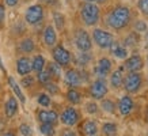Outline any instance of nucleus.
<instances>
[{"instance_id": "obj_1", "label": "nucleus", "mask_w": 148, "mask_h": 136, "mask_svg": "<svg viewBox=\"0 0 148 136\" xmlns=\"http://www.w3.org/2000/svg\"><path fill=\"white\" fill-rule=\"evenodd\" d=\"M132 21V12L126 5H117L112 8L106 15V25L113 30H124L129 26Z\"/></svg>"}, {"instance_id": "obj_2", "label": "nucleus", "mask_w": 148, "mask_h": 136, "mask_svg": "<svg viewBox=\"0 0 148 136\" xmlns=\"http://www.w3.org/2000/svg\"><path fill=\"white\" fill-rule=\"evenodd\" d=\"M80 18L86 26H95L101 18V8L95 3H83L80 5Z\"/></svg>"}, {"instance_id": "obj_3", "label": "nucleus", "mask_w": 148, "mask_h": 136, "mask_svg": "<svg viewBox=\"0 0 148 136\" xmlns=\"http://www.w3.org/2000/svg\"><path fill=\"white\" fill-rule=\"evenodd\" d=\"M73 42L79 52H90L92 49V40L87 30L77 29L73 34Z\"/></svg>"}, {"instance_id": "obj_4", "label": "nucleus", "mask_w": 148, "mask_h": 136, "mask_svg": "<svg viewBox=\"0 0 148 136\" xmlns=\"http://www.w3.org/2000/svg\"><path fill=\"white\" fill-rule=\"evenodd\" d=\"M58 121L65 127H73L80 121V112L73 106H65L63 112L58 114Z\"/></svg>"}, {"instance_id": "obj_5", "label": "nucleus", "mask_w": 148, "mask_h": 136, "mask_svg": "<svg viewBox=\"0 0 148 136\" xmlns=\"http://www.w3.org/2000/svg\"><path fill=\"white\" fill-rule=\"evenodd\" d=\"M44 16H45V11L42 4H32L30 7H27L25 12V22L30 26H36L44 21Z\"/></svg>"}, {"instance_id": "obj_6", "label": "nucleus", "mask_w": 148, "mask_h": 136, "mask_svg": "<svg viewBox=\"0 0 148 136\" xmlns=\"http://www.w3.org/2000/svg\"><path fill=\"white\" fill-rule=\"evenodd\" d=\"M91 40L95 42V45L99 46L101 49H109L112 44L114 42V36L110 32H106L103 29H94L92 30V38Z\"/></svg>"}, {"instance_id": "obj_7", "label": "nucleus", "mask_w": 148, "mask_h": 136, "mask_svg": "<svg viewBox=\"0 0 148 136\" xmlns=\"http://www.w3.org/2000/svg\"><path fill=\"white\" fill-rule=\"evenodd\" d=\"M122 86L128 94H136L139 93L141 86H143V76L140 72H129L124 78Z\"/></svg>"}, {"instance_id": "obj_8", "label": "nucleus", "mask_w": 148, "mask_h": 136, "mask_svg": "<svg viewBox=\"0 0 148 136\" xmlns=\"http://www.w3.org/2000/svg\"><path fill=\"white\" fill-rule=\"evenodd\" d=\"M52 59L56 64H58L60 67H68L72 61V54L71 52L64 48L61 44H57L56 46H53L52 49Z\"/></svg>"}, {"instance_id": "obj_9", "label": "nucleus", "mask_w": 148, "mask_h": 136, "mask_svg": "<svg viewBox=\"0 0 148 136\" xmlns=\"http://www.w3.org/2000/svg\"><path fill=\"white\" fill-rule=\"evenodd\" d=\"M63 79H64V83L69 89H76V87H79L84 82L83 72L76 69V68H68L67 71L64 72Z\"/></svg>"}, {"instance_id": "obj_10", "label": "nucleus", "mask_w": 148, "mask_h": 136, "mask_svg": "<svg viewBox=\"0 0 148 136\" xmlns=\"http://www.w3.org/2000/svg\"><path fill=\"white\" fill-rule=\"evenodd\" d=\"M90 95L92 97V100H103L109 93V87L108 83L105 79H95L94 82H91L90 84Z\"/></svg>"}, {"instance_id": "obj_11", "label": "nucleus", "mask_w": 148, "mask_h": 136, "mask_svg": "<svg viewBox=\"0 0 148 136\" xmlns=\"http://www.w3.org/2000/svg\"><path fill=\"white\" fill-rule=\"evenodd\" d=\"M112 68H113L112 60L108 59V57H101L94 68V73L98 76V79H105L109 73L112 72Z\"/></svg>"}, {"instance_id": "obj_12", "label": "nucleus", "mask_w": 148, "mask_h": 136, "mask_svg": "<svg viewBox=\"0 0 148 136\" xmlns=\"http://www.w3.org/2000/svg\"><path fill=\"white\" fill-rule=\"evenodd\" d=\"M37 120L40 124H52L56 125L58 122V113L52 109H40L37 112Z\"/></svg>"}, {"instance_id": "obj_13", "label": "nucleus", "mask_w": 148, "mask_h": 136, "mask_svg": "<svg viewBox=\"0 0 148 136\" xmlns=\"http://www.w3.org/2000/svg\"><path fill=\"white\" fill-rule=\"evenodd\" d=\"M122 67L129 72H140L144 67V60L140 54H133L130 57H126Z\"/></svg>"}, {"instance_id": "obj_14", "label": "nucleus", "mask_w": 148, "mask_h": 136, "mask_svg": "<svg viewBox=\"0 0 148 136\" xmlns=\"http://www.w3.org/2000/svg\"><path fill=\"white\" fill-rule=\"evenodd\" d=\"M133 108H135V102L132 100V97H129V94L122 95L121 98L118 100V104H117V109L121 116L126 117L129 116L132 112H133Z\"/></svg>"}, {"instance_id": "obj_15", "label": "nucleus", "mask_w": 148, "mask_h": 136, "mask_svg": "<svg viewBox=\"0 0 148 136\" xmlns=\"http://www.w3.org/2000/svg\"><path fill=\"white\" fill-rule=\"evenodd\" d=\"M15 68H16V73L19 76H27L32 72V59H29L27 56H21L16 60V64H15Z\"/></svg>"}, {"instance_id": "obj_16", "label": "nucleus", "mask_w": 148, "mask_h": 136, "mask_svg": "<svg viewBox=\"0 0 148 136\" xmlns=\"http://www.w3.org/2000/svg\"><path fill=\"white\" fill-rule=\"evenodd\" d=\"M42 41L48 48H53L57 45V32H56L54 26L52 25L45 26L44 32H42Z\"/></svg>"}, {"instance_id": "obj_17", "label": "nucleus", "mask_w": 148, "mask_h": 136, "mask_svg": "<svg viewBox=\"0 0 148 136\" xmlns=\"http://www.w3.org/2000/svg\"><path fill=\"white\" fill-rule=\"evenodd\" d=\"M19 110V101L14 97V95H10L8 98L5 100L4 102V114L7 118H12L18 114Z\"/></svg>"}, {"instance_id": "obj_18", "label": "nucleus", "mask_w": 148, "mask_h": 136, "mask_svg": "<svg viewBox=\"0 0 148 136\" xmlns=\"http://www.w3.org/2000/svg\"><path fill=\"white\" fill-rule=\"evenodd\" d=\"M7 83H8L10 89L12 90L14 97H15V98H16L22 105L26 104V97H25V94H23V91H22V89H21V86H19V83L15 80V78H12L11 75L7 76Z\"/></svg>"}, {"instance_id": "obj_19", "label": "nucleus", "mask_w": 148, "mask_h": 136, "mask_svg": "<svg viewBox=\"0 0 148 136\" xmlns=\"http://www.w3.org/2000/svg\"><path fill=\"white\" fill-rule=\"evenodd\" d=\"M82 132L86 136H97V133L99 132L98 122L95 121V120H92V118L84 120L83 124H82Z\"/></svg>"}, {"instance_id": "obj_20", "label": "nucleus", "mask_w": 148, "mask_h": 136, "mask_svg": "<svg viewBox=\"0 0 148 136\" xmlns=\"http://www.w3.org/2000/svg\"><path fill=\"white\" fill-rule=\"evenodd\" d=\"M18 49L21 53H33L36 50V42L33 40L32 37H25L22 40L19 41L18 44Z\"/></svg>"}, {"instance_id": "obj_21", "label": "nucleus", "mask_w": 148, "mask_h": 136, "mask_svg": "<svg viewBox=\"0 0 148 136\" xmlns=\"http://www.w3.org/2000/svg\"><path fill=\"white\" fill-rule=\"evenodd\" d=\"M124 67H120L114 72L110 73V86L113 89H120L124 83Z\"/></svg>"}, {"instance_id": "obj_22", "label": "nucleus", "mask_w": 148, "mask_h": 136, "mask_svg": "<svg viewBox=\"0 0 148 136\" xmlns=\"http://www.w3.org/2000/svg\"><path fill=\"white\" fill-rule=\"evenodd\" d=\"M109 49H110V52L114 54V57H117V59L125 60L128 57V49L125 46H122V44H120L118 41H114Z\"/></svg>"}, {"instance_id": "obj_23", "label": "nucleus", "mask_w": 148, "mask_h": 136, "mask_svg": "<svg viewBox=\"0 0 148 136\" xmlns=\"http://www.w3.org/2000/svg\"><path fill=\"white\" fill-rule=\"evenodd\" d=\"M65 98H67V101L71 104V106H73V105H80L82 100H83L82 93L77 90V89H68V91L65 93Z\"/></svg>"}, {"instance_id": "obj_24", "label": "nucleus", "mask_w": 148, "mask_h": 136, "mask_svg": "<svg viewBox=\"0 0 148 136\" xmlns=\"http://www.w3.org/2000/svg\"><path fill=\"white\" fill-rule=\"evenodd\" d=\"M45 65H46V60L42 54H36L32 59V69L36 73L44 71V69H45Z\"/></svg>"}, {"instance_id": "obj_25", "label": "nucleus", "mask_w": 148, "mask_h": 136, "mask_svg": "<svg viewBox=\"0 0 148 136\" xmlns=\"http://www.w3.org/2000/svg\"><path fill=\"white\" fill-rule=\"evenodd\" d=\"M91 60H92V54H91L90 52H80V53H77L76 57H75V64H76L77 67L84 68L91 63Z\"/></svg>"}, {"instance_id": "obj_26", "label": "nucleus", "mask_w": 148, "mask_h": 136, "mask_svg": "<svg viewBox=\"0 0 148 136\" xmlns=\"http://www.w3.org/2000/svg\"><path fill=\"white\" fill-rule=\"evenodd\" d=\"M101 132L103 133V136H116L118 132V125L116 122H103Z\"/></svg>"}, {"instance_id": "obj_27", "label": "nucleus", "mask_w": 148, "mask_h": 136, "mask_svg": "<svg viewBox=\"0 0 148 136\" xmlns=\"http://www.w3.org/2000/svg\"><path fill=\"white\" fill-rule=\"evenodd\" d=\"M63 67H60L58 64H56L54 61H50L48 64V68H46V71L49 72V75L52 76V79H60V78H63Z\"/></svg>"}, {"instance_id": "obj_28", "label": "nucleus", "mask_w": 148, "mask_h": 136, "mask_svg": "<svg viewBox=\"0 0 148 136\" xmlns=\"http://www.w3.org/2000/svg\"><path fill=\"white\" fill-rule=\"evenodd\" d=\"M139 41H140V36L137 34V33L132 32L124 38L122 46H125L126 49H128V48H133V46H136L137 44H139Z\"/></svg>"}, {"instance_id": "obj_29", "label": "nucleus", "mask_w": 148, "mask_h": 136, "mask_svg": "<svg viewBox=\"0 0 148 136\" xmlns=\"http://www.w3.org/2000/svg\"><path fill=\"white\" fill-rule=\"evenodd\" d=\"M99 108L102 109L103 112H106L109 114H114L116 113V109H117V105L116 102L113 100H109V98H103L101 100V106Z\"/></svg>"}, {"instance_id": "obj_30", "label": "nucleus", "mask_w": 148, "mask_h": 136, "mask_svg": "<svg viewBox=\"0 0 148 136\" xmlns=\"http://www.w3.org/2000/svg\"><path fill=\"white\" fill-rule=\"evenodd\" d=\"M52 16H53V22L54 26H56L54 29L56 30H63L65 27V16H64V14L58 12V11H53Z\"/></svg>"}, {"instance_id": "obj_31", "label": "nucleus", "mask_w": 148, "mask_h": 136, "mask_svg": "<svg viewBox=\"0 0 148 136\" xmlns=\"http://www.w3.org/2000/svg\"><path fill=\"white\" fill-rule=\"evenodd\" d=\"M37 104L44 109L49 108L50 105H52V97L49 94H46V93H40V94L37 95Z\"/></svg>"}, {"instance_id": "obj_32", "label": "nucleus", "mask_w": 148, "mask_h": 136, "mask_svg": "<svg viewBox=\"0 0 148 136\" xmlns=\"http://www.w3.org/2000/svg\"><path fill=\"white\" fill-rule=\"evenodd\" d=\"M38 129H40V132L44 136H54L56 135V125H52V124H40Z\"/></svg>"}, {"instance_id": "obj_33", "label": "nucleus", "mask_w": 148, "mask_h": 136, "mask_svg": "<svg viewBox=\"0 0 148 136\" xmlns=\"http://www.w3.org/2000/svg\"><path fill=\"white\" fill-rule=\"evenodd\" d=\"M37 80H38V83H40V84L45 86L46 83L52 82V76L49 75V72H48L46 69H44V71H41V72L37 73Z\"/></svg>"}, {"instance_id": "obj_34", "label": "nucleus", "mask_w": 148, "mask_h": 136, "mask_svg": "<svg viewBox=\"0 0 148 136\" xmlns=\"http://www.w3.org/2000/svg\"><path fill=\"white\" fill-rule=\"evenodd\" d=\"M135 33L137 34H143V33H147L148 32V23L143 19H139V21H136L135 22Z\"/></svg>"}, {"instance_id": "obj_35", "label": "nucleus", "mask_w": 148, "mask_h": 136, "mask_svg": "<svg viewBox=\"0 0 148 136\" xmlns=\"http://www.w3.org/2000/svg\"><path fill=\"white\" fill-rule=\"evenodd\" d=\"M44 87H45V90H46V94H49V95H56L60 93V87H58V84L53 80L49 82V83H46Z\"/></svg>"}, {"instance_id": "obj_36", "label": "nucleus", "mask_w": 148, "mask_h": 136, "mask_svg": "<svg viewBox=\"0 0 148 136\" xmlns=\"http://www.w3.org/2000/svg\"><path fill=\"white\" fill-rule=\"evenodd\" d=\"M18 132L21 133V136H33V128L30 124L27 122H22L18 127Z\"/></svg>"}, {"instance_id": "obj_37", "label": "nucleus", "mask_w": 148, "mask_h": 136, "mask_svg": "<svg viewBox=\"0 0 148 136\" xmlns=\"http://www.w3.org/2000/svg\"><path fill=\"white\" fill-rule=\"evenodd\" d=\"M84 110L87 112L88 114H97L99 110V105L97 104V102H94V101H88V102H86L84 104Z\"/></svg>"}, {"instance_id": "obj_38", "label": "nucleus", "mask_w": 148, "mask_h": 136, "mask_svg": "<svg viewBox=\"0 0 148 136\" xmlns=\"http://www.w3.org/2000/svg\"><path fill=\"white\" fill-rule=\"evenodd\" d=\"M34 83H36V78L32 76V75H27V76H23L21 83H19V86L21 87H25V89H30V87L34 86Z\"/></svg>"}, {"instance_id": "obj_39", "label": "nucleus", "mask_w": 148, "mask_h": 136, "mask_svg": "<svg viewBox=\"0 0 148 136\" xmlns=\"http://www.w3.org/2000/svg\"><path fill=\"white\" fill-rule=\"evenodd\" d=\"M137 8L144 16L148 18V0H139L137 1Z\"/></svg>"}, {"instance_id": "obj_40", "label": "nucleus", "mask_w": 148, "mask_h": 136, "mask_svg": "<svg viewBox=\"0 0 148 136\" xmlns=\"http://www.w3.org/2000/svg\"><path fill=\"white\" fill-rule=\"evenodd\" d=\"M5 21V5L0 3V25Z\"/></svg>"}, {"instance_id": "obj_41", "label": "nucleus", "mask_w": 148, "mask_h": 136, "mask_svg": "<svg viewBox=\"0 0 148 136\" xmlns=\"http://www.w3.org/2000/svg\"><path fill=\"white\" fill-rule=\"evenodd\" d=\"M60 136H77L76 132L73 131V129H69V128H65L61 133H60Z\"/></svg>"}, {"instance_id": "obj_42", "label": "nucleus", "mask_w": 148, "mask_h": 136, "mask_svg": "<svg viewBox=\"0 0 148 136\" xmlns=\"http://www.w3.org/2000/svg\"><path fill=\"white\" fill-rule=\"evenodd\" d=\"M5 5H8V7H15V5H18L19 0H4Z\"/></svg>"}, {"instance_id": "obj_43", "label": "nucleus", "mask_w": 148, "mask_h": 136, "mask_svg": "<svg viewBox=\"0 0 148 136\" xmlns=\"http://www.w3.org/2000/svg\"><path fill=\"white\" fill-rule=\"evenodd\" d=\"M3 136H16V135H15V131H12V129H8V131H5L4 133H3Z\"/></svg>"}, {"instance_id": "obj_44", "label": "nucleus", "mask_w": 148, "mask_h": 136, "mask_svg": "<svg viewBox=\"0 0 148 136\" xmlns=\"http://www.w3.org/2000/svg\"><path fill=\"white\" fill-rule=\"evenodd\" d=\"M42 3H45V4H48V5H53L54 3H56V0H41Z\"/></svg>"}, {"instance_id": "obj_45", "label": "nucleus", "mask_w": 148, "mask_h": 136, "mask_svg": "<svg viewBox=\"0 0 148 136\" xmlns=\"http://www.w3.org/2000/svg\"><path fill=\"white\" fill-rule=\"evenodd\" d=\"M0 69L3 71L4 73H7V71H5V67H4V64H3V60H1V57H0Z\"/></svg>"}, {"instance_id": "obj_46", "label": "nucleus", "mask_w": 148, "mask_h": 136, "mask_svg": "<svg viewBox=\"0 0 148 136\" xmlns=\"http://www.w3.org/2000/svg\"><path fill=\"white\" fill-rule=\"evenodd\" d=\"M95 1H97L98 4H106V3H108L109 0H95Z\"/></svg>"}, {"instance_id": "obj_47", "label": "nucleus", "mask_w": 148, "mask_h": 136, "mask_svg": "<svg viewBox=\"0 0 148 136\" xmlns=\"http://www.w3.org/2000/svg\"><path fill=\"white\" fill-rule=\"evenodd\" d=\"M145 122H148V108H147V112H145Z\"/></svg>"}, {"instance_id": "obj_48", "label": "nucleus", "mask_w": 148, "mask_h": 136, "mask_svg": "<svg viewBox=\"0 0 148 136\" xmlns=\"http://www.w3.org/2000/svg\"><path fill=\"white\" fill-rule=\"evenodd\" d=\"M84 3H95V0H84Z\"/></svg>"}, {"instance_id": "obj_49", "label": "nucleus", "mask_w": 148, "mask_h": 136, "mask_svg": "<svg viewBox=\"0 0 148 136\" xmlns=\"http://www.w3.org/2000/svg\"><path fill=\"white\" fill-rule=\"evenodd\" d=\"M147 63H148V60H147Z\"/></svg>"}]
</instances>
